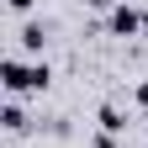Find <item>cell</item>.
Returning a JSON list of instances; mask_svg holds the SVG:
<instances>
[{
	"mask_svg": "<svg viewBox=\"0 0 148 148\" xmlns=\"http://www.w3.org/2000/svg\"><path fill=\"white\" fill-rule=\"evenodd\" d=\"M132 101H138V106L148 111V79H138V85H132Z\"/></svg>",
	"mask_w": 148,
	"mask_h": 148,
	"instance_id": "cell-7",
	"label": "cell"
},
{
	"mask_svg": "<svg viewBox=\"0 0 148 148\" xmlns=\"http://www.w3.org/2000/svg\"><path fill=\"white\" fill-rule=\"evenodd\" d=\"M79 5H116V0H79Z\"/></svg>",
	"mask_w": 148,
	"mask_h": 148,
	"instance_id": "cell-9",
	"label": "cell"
},
{
	"mask_svg": "<svg viewBox=\"0 0 148 148\" xmlns=\"http://www.w3.org/2000/svg\"><path fill=\"white\" fill-rule=\"evenodd\" d=\"M90 148H116V138H106V132H95V138H90Z\"/></svg>",
	"mask_w": 148,
	"mask_h": 148,
	"instance_id": "cell-8",
	"label": "cell"
},
{
	"mask_svg": "<svg viewBox=\"0 0 148 148\" xmlns=\"http://www.w3.org/2000/svg\"><path fill=\"white\" fill-rule=\"evenodd\" d=\"M95 122H101V132H106V138H122V132H127V111H122L116 101H101Z\"/></svg>",
	"mask_w": 148,
	"mask_h": 148,
	"instance_id": "cell-4",
	"label": "cell"
},
{
	"mask_svg": "<svg viewBox=\"0 0 148 148\" xmlns=\"http://www.w3.org/2000/svg\"><path fill=\"white\" fill-rule=\"evenodd\" d=\"M0 85H5L11 101L21 95H42V90L53 85V69L42 58H21V53H5V64H0Z\"/></svg>",
	"mask_w": 148,
	"mask_h": 148,
	"instance_id": "cell-1",
	"label": "cell"
},
{
	"mask_svg": "<svg viewBox=\"0 0 148 148\" xmlns=\"http://www.w3.org/2000/svg\"><path fill=\"white\" fill-rule=\"evenodd\" d=\"M0 122H5V132H11V138H21L27 127H32V122H27V111H21V101H5V111H0Z\"/></svg>",
	"mask_w": 148,
	"mask_h": 148,
	"instance_id": "cell-5",
	"label": "cell"
},
{
	"mask_svg": "<svg viewBox=\"0 0 148 148\" xmlns=\"http://www.w3.org/2000/svg\"><path fill=\"white\" fill-rule=\"evenodd\" d=\"M32 5H37V0H5V11H11V16H32Z\"/></svg>",
	"mask_w": 148,
	"mask_h": 148,
	"instance_id": "cell-6",
	"label": "cell"
},
{
	"mask_svg": "<svg viewBox=\"0 0 148 148\" xmlns=\"http://www.w3.org/2000/svg\"><path fill=\"white\" fill-rule=\"evenodd\" d=\"M106 27H111V37H143V11L127 5V0H116L111 16H106Z\"/></svg>",
	"mask_w": 148,
	"mask_h": 148,
	"instance_id": "cell-2",
	"label": "cell"
},
{
	"mask_svg": "<svg viewBox=\"0 0 148 148\" xmlns=\"http://www.w3.org/2000/svg\"><path fill=\"white\" fill-rule=\"evenodd\" d=\"M42 48H48V21H21V27H16V48H11V53L37 58Z\"/></svg>",
	"mask_w": 148,
	"mask_h": 148,
	"instance_id": "cell-3",
	"label": "cell"
},
{
	"mask_svg": "<svg viewBox=\"0 0 148 148\" xmlns=\"http://www.w3.org/2000/svg\"><path fill=\"white\" fill-rule=\"evenodd\" d=\"M143 42H148V11H143Z\"/></svg>",
	"mask_w": 148,
	"mask_h": 148,
	"instance_id": "cell-10",
	"label": "cell"
}]
</instances>
